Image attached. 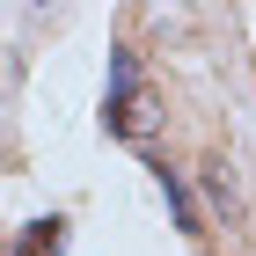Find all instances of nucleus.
Returning <instances> with one entry per match:
<instances>
[{
    "label": "nucleus",
    "mask_w": 256,
    "mask_h": 256,
    "mask_svg": "<svg viewBox=\"0 0 256 256\" xmlns=\"http://www.w3.org/2000/svg\"><path fill=\"white\" fill-rule=\"evenodd\" d=\"M102 124H110V139H146V124H154V96L139 80L132 44L110 52V110H102Z\"/></svg>",
    "instance_id": "obj_1"
},
{
    "label": "nucleus",
    "mask_w": 256,
    "mask_h": 256,
    "mask_svg": "<svg viewBox=\"0 0 256 256\" xmlns=\"http://www.w3.org/2000/svg\"><path fill=\"white\" fill-rule=\"evenodd\" d=\"M59 249H66V220H30V234L8 256H59Z\"/></svg>",
    "instance_id": "obj_2"
}]
</instances>
